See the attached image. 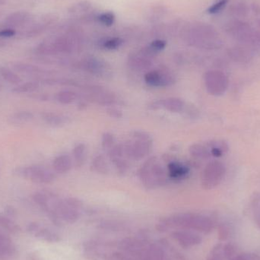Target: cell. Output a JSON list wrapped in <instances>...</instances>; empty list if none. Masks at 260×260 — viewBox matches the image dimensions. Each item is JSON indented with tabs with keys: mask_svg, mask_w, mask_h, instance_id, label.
I'll list each match as a JSON object with an SVG mask.
<instances>
[{
	"mask_svg": "<svg viewBox=\"0 0 260 260\" xmlns=\"http://www.w3.org/2000/svg\"><path fill=\"white\" fill-rule=\"evenodd\" d=\"M99 22L105 26H111L115 21V16L112 12H105L98 17Z\"/></svg>",
	"mask_w": 260,
	"mask_h": 260,
	"instance_id": "32",
	"label": "cell"
},
{
	"mask_svg": "<svg viewBox=\"0 0 260 260\" xmlns=\"http://www.w3.org/2000/svg\"><path fill=\"white\" fill-rule=\"evenodd\" d=\"M15 251V245L10 238L0 232V257L11 256Z\"/></svg>",
	"mask_w": 260,
	"mask_h": 260,
	"instance_id": "18",
	"label": "cell"
},
{
	"mask_svg": "<svg viewBox=\"0 0 260 260\" xmlns=\"http://www.w3.org/2000/svg\"><path fill=\"white\" fill-rule=\"evenodd\" d=\"M232 15L236 17H244L248 12L247 5L244 3H238L231 8Z\"/></svg>",
	"mask_w": 260,
	"mask_h": 260,
	"instance_id": "29",
	"label": "cell"
},
{
	"mask_svg": "<svg viewBox=\"0 0 260 260\" xmlns=\"http://www.w3.org/2000/svg\"><path fill=\"white\" fill-rule=\"evenodd\" d=\"M123 44V40L120 38H113L106 40L103 43V47L106 50H114L118 49Z\"/></svg>",
	"mask_w": 260,
	"mask_h": 260,
	"instance_id": "31",
	"label": "cell"
},
{
	"mask_svg": "<svg viewBox=\"0 0 260 260\" xmlns=\"http://www.w3.org/2000/svg\"><path fill=\"white\" fill-rule=\"evenodd\" d=\"M85 70L91 74L99 76H106L109 74V68L106 62L96 58H88L83 62Z\"/></svg>",
	"mask_w": 260,
	"mask_h": 260,
	"instance_id": "14",
	"label": "cell"
},
{
	"mask_svg": "<svg viewBox=\"0 0 260 260\" xmlns=\"http://www.w3.org/2000/svg\"><path fill=\"white\" fill-rule=\"evenodd\" d=\"M31 20V15L27 12H15L5 18L0 27H7L16 30L18 27L27 25Z\"/></svg>",
	"mask_w": 260,
	"mask_h": 260,
	"instance_id": "12",
	"label": "cell"
},
{
	"mask_svg": "<svg viewBox=\"0 0 260 260\" xmlns=\"http://www.w3.org/2000/svg\"><path fill=\"white\" fill-rule=\"evenodd\" d=\"M92 168L94 171L99 174H107L108 172V164L102 155L94 157L92 161Z\"/></svg>",
	"mask_w": 260,
	"mask_h": 260,
	"instance_id": "27",
	"label": "cell"
},
{
	"mask_svg": "<svg viewBox=\"0 0 260 260\" xmlns=\"http://www.w3.org/2000/svg\"><path fill=\"white\" fill-rule=\"evenodd\" d=\"M205 82L208 91L212 94H222L227 87L225 76L219 71H209L205 75Z\"/></svg>",
	"mask_w": 260,
	"mask_h": 260,
	"instance_id": "9",
	"label": "cell"
},
{
	"mask_svg": "<svg viewBox=\"0 0 260 260\" xmlns=\"http://www.w3.org/2000/svg\"><path fill=\"white\" fill-rule=\"evenodd\" d=\"M114 142L115 139L111 133H105L102 136V146L105 149H111L114 147Z\"/></svg>",
	"mask_w": 260,
	"mask_h": 260,
	"instance_id": "33",
	"label": "cell"
},
{
	"mask_svg": "<svg viewBox=\"0 0 260 260\" xmlns=\"http://www.w3.org/2000/svg\"><path fill=\"white\" fill-rule=\"evenodd\" d=\"M56 99L58 102L62 105H70L76 102L77 99V94L73 91H61L58 92L56 95Z\"/></svg>",
	"mask_w": 260,
	"mask_h": 260,
	"instance_id": "25",
	"label": "cell"
},
{
	"mask_svg": "<svg viewBox=\"0 0 260 260\" xmlns=\"http://www.w3.org/2000/svg\"><path fill=\"white\" fill-rule=\"evenodd\" d=\"M79 46L77 38L74 35H59L41 43L37 47V53L44 56L57 53H68Z\"/></svg>",
	"mask_w": 260,
	"mask_h": 260,
	"instance_id": "1",
	"label": "cell"
},
{
	"mask_svg": "<svg viewBox=\"0 0 260 260\" xmlns=\"http://www.w3.org/2000/svg\"><path fill=\"white\" fill-rule=\"evenodd\" d=\"M168 171H169L170 177L172 179L183 178L186 177L189 172V169L186 166L177 162H171L168 165Z\"/></svg>",
	"mask_w": 260,
	"mask_h": 260,
	"instance_id": "19",
	"label": "cell"
},
{
	"mask_svg": "<svg viewBox=\"0 0 260 260\" xmlns=\"http://www.w3.org/2000/svg\"><path fill=\"white\" fill-rule=\"evenodd\" d=\"M0 227L12 234L18 233L21 228L10 217L0 214Z\"/></svg>",
	"mask_w": 260,
	"mask_h": 260,
	"instance_id": "22",
	"label": "cell"
},
{
	"mask_svg": "<svg viewBox=\"0 0 260 260\" xmlns=\"http://www.w3.org/2000/svg\"><path fill=\"white\" fill-rule=\"evenodd\" d=\"M189 153L193 157H198V158H207L209 156V153L208 152L206 148L198 144H195L189 147Z\"/></svg>",
	"mask_w": 260,
	"mask_h": 260,
	"instance_id": "28",
	"label": "cell"
},
{
	"mask_svg": "<svg viewBox=\"0 0 260 260\" xmlns=\"http://www.w3.org/2000/svg\"><path fill=\"white\" fill-rule=\"evenodd\" d=\"M73 166L71 157L68 154H61L53 160V167L58 174H66L71 170Z\"/></svg>",
	"mask_w": 260,
	"mask_h": 260,
	"instance_id": "15",
	"label": "cell"
},
{
	"mask_svg": "<svg viewBox=\"0 0 260 260\" xmlns=\"http://www.w3.org/2000/svg\"><path fill=\"white\" fill-rule=\"evenodd\" d=\"M13 68L16 71L27 75H41L46 73L45 70L32 64L17 62L13 65Z\"/></svg>",
	"mask_w": 260,
	"mask_h": 260,
	"instance_id": "21",
	"label": "cell"
},
{
	"mask_svg": "<svg viewBox=\"0 0 260 260\" xmlns=\"http://www.w3.org/2000/svg\"><path fill=\"white\" fill-rule=\"evenodd\" d=\"M189 39L191 44L202 48H217L221 44L217 30L206 24H199L192 27L189 31Z\"/></svg>",
	"mask_w": 260,
	"mask_h": 260,
	"instance_id": "2",
	"label": "cell"
},
{
	"mask_svg": "<svg viewBox=\"0 0 260 260\" xmlns=\"http://www.w3.org/2000/svg\"><path fill=\"white\" fill-rule=\"evenodd\" d=\"M234 260H247V259H244V257H238V258H235V259Z\"/></svg>",
	"mask_w": 260,
	"mask_h": 260,
	"instance_id": "39",
	"label": "cell"
},
{
	"mask_svg": "<svg viewBox=\"0 0 260 260\" xmlns=\"http://www.w3.org/2000/svg\"><path fill=\"white\" fill-rule=\"evenodd\" d=\"M184 106L183 101L178 98H169L165 100L160 101V108H165L170 112H181Z\"/></svg>",
	"mask_w": 260,
	"mask_h": 260,
	"instance_id": "16",
	"label": "cell"
},
{
	"mask_svg": "<svg viewBox=\"0 0 260 260\" xmlns=\"http://www.w3.org/2000/svg\"><path fill=\"white\" fill-rule=\"evenodd\" d=\"M151 139H137V140L133 143L126 144L123 145L125 155L130 159L135 160H139L144 158L151 149Z\"/></svg>",
	"mask_w": 260,
	"mask_h": 260,
	"instance_id": "7",
	"label": "cell"
},
{
	"mask_svg": "<svg viewBox=\"0 0 260 260\" xmlns=\"http://www.w3.org/2000/svg\"><path fill=\"white\" fill-rule=\"evenodd\" d=\"M145 81L150 86L168 87L174 83V79L170 73L155 70L147 73L145 76Z\"/></svg>",
	"mask_w": 260,
	"mask_h": 260,
	"instance_id": "11",
	"label": "cell"
},
{
	"mask_svg": "<svg viewBox=\"0 0 260 260\" xmlns=\"http://www.w3.org/2000/svg\"><path fill=\"white\" fill-rule=\"evenodd\" d=\"M26 230L35 238L46 242L56 243L60 241V236L57 233L35 221L29 223Z\"/></svg>",
	"mask_w": 260,
	"mask_h": 260,
	"instance_id": "10",
	"label": "cell"
},
{
	"mask_svg": "<svg viewBox=\"0 0 260 260\" xmlns=\"http://www.w3.org/2000/svg\"><path fill=\"white\" fill-rule=\"evenodd\" d=\"M39 88V82H38V81H30V82L17 85L12 89V91L15 94H25V93L34 92Z\"/></svg>",
	"mask_w": 260,
	"mask_h": 260,
	"instance_id": "23",
	"label": "cell"
},
{
	"mask_svg": "<svg viewBox=\"0 0 260 260\" xmlns=\"http://www.w3.org/2000/svg\"><path fill=\"white\" fill-rule=\"evenodd\" d=\"M129 65L136 70H144L151 66L150 58L147 57L142 53L138 55H132L129 57Z\"/></svg>",
	"mask_w": 260,
	"mask_h": 260,
	"instance_id": "17",
	"label": "cell"
},
{
	"mask_svg": "<svg viewBox=\"0 0 260 260\" xmlns=\"http://www.w3.org/2000/svg\"><path fill=\"white\" fill-rule=\"evenodd\" d=\"M12 119L16 123H24L33 120L34 114L30 111H20L14 114Z\"/></svg>",
	"mask_w": 260,
	"mask_h": 260,
	"instance_id": "30",
	"label": "cell"
},
{
	"mask_svg": "<svg viewBox=\"0 0 260 260\" xmlns=\"http://www.w3.org/2000/svg\"><path fill=\"white\" fill-rule=\"evenodd\" d=\"M224 167L218 162H212L206 166L203 175V185L206 189L215 187L224 175Z\"/></svg>",
	"mask_w": 260,
	"mask_h": 260,
	"instance_id": "8",
	"label": "cell"
},
{
	"mask_svg": "<svg viewBox=\"0 0 260 260\" xmlns=\"http://www.w3.org/2000/svg\"><path fill=\"white\" fill-rule=\"evenodd\" d=\"M18 175L34 183L48 184L54 181L56 176L50 170L39 165H31L17 170Z\"/></svg>",
	"mask_w": 260,
	"mask_h": 260,
	"instance_id": "6",
	"label": "cell"
},
{
	"mask_svg": "<svg viewBox=\"0 0 260 260\" xmlns=\"http://www.w3.org/2000/svg\"><path fill=\"white\" fill-rule=\"evenodd\" d=\"M161 225L165 228H185L206 232L212 229V224L206 217L193 214H180L167 218Z\"/></svg>",
	"mask_w": 260,
	"mask_h": 260,
	"instance_id": "3",
	"label": "cell"
},
{
	"mask_svg": "<svg viewBox=\"0 0 260 260\" xmlns=\"http://www.w3.org/2000/svg\"><path fill=\"white\" fill-rule=\"evenodd\" d=\"M227 30L232 38L243 44L253 46L260 44V32L244 21H232L228 26Z\"/></svg>",
	"mask_w": 260,
	"mask_h": 260,
	"instance_id": "5",
	"label": "cell"
},
{
	"mask_svg": "<svg viewBox=\"0 0 260 260\" xmlns=\"http://www.w3.org/2000/svg\"><path fill=\"white\" fill-rule=\"evenodd\" d=\"M166 45V41H163V40H155L151 43L150 47L156 53H158V52L163 50Z\"/></svg>",
	"mask_w": 260,
	"mask_h": 260,
	"instance_id": "35",
	"label": "cell"
},
{
	"mask_svg": "<svg viewBox=\"0 0 260 260\" xmlns=\"http://www.w3.org/2000/svg\"><path fill=\"white\" fill-rule=\"evenodd\" d=\"M107 113L110 117H114V118H120L123 117L121 111L117 109V108H110L107 110Z\"/></svg>",
	"mask_w": 260,
	"mask_h": 260,
	"instance_id": "37",
	"label": "cell"
},
{
	"mask_svg": "<svg viewBox=\"0 0 260 260\" xmlns=\"http://www.w3.org/2000/svg\"><path fill=\"white\" fill-rule=\"evenodd\" d=\"M228 0H218L216 3H214L213 5L210 6L209 9V13L210 14H217L221 12L226 5H227Z\"/></svg>",
	"mask_w": 260,
	"mask_h": 260,
	"instance_id": "34",
	"label": "cell"
},
{
	"mask_svg": "<svg viewBox=\"0 0 260 260\" xmlns=\"http://www.w3.org/2000/svg\"><path fill=\"white\" fill-rule=\"evenodd\" d=\"M139 177L147 189H154L161 186L166 180V174L156 157H151L144 164L139 171Z\"/></svg>",
	"mask_w": 260,
	"mask_h": 260,
	"instance_id": "4",
	"label": "cell"
},
{
	"mask_svg": "<svg viewBox=\"0 0 260 260\" xmlns=\"http://www.w3.org/2000/svg\"><path fill=\"white\" fill-rule=\"evenodd\" d=\"M6 211H7V212H6V213H7V216L12 217L15 215V209H14L12 207H9V209H6Z\"/></svg>",
	"mask_w": 260,
	"mask_h": 260,
	"instance_id": "38",
	"label": "cell"
},
{
	"mask_svg": "<svg viewBox=\"0 0 260 260\" xmlns=\"http://www.w3.org/2000/svg\"><path fill=\"white\" fill-rule=\"evenodd\" d=\"M16 35V30L7 27H0V38H10Z\"/></svg>",
	"mask_w": 260,
	"mask_h": 260,
	"instance_id": "36",
	"label": "cell"
},
{
	"mask_svg": "<svg viewBox=\"0 0 260 260\" xmlns=\"http://www.w3.org/2000/svg\"><path fill=\"white\" fill-rule=\"evenodd\" d=\"M0 75L4 80L12 85H18L21 83V77L9 69L5 68V67L0 68Z\"/></svg>",
	"mask_w": 260,
	"mask_h": 260,
	"instance_id": "26",
	"label": "cell"
},
{
	"mask_svg": "<svg viewBox=\"0 0 260 260\" xmlns=\"http://www.w3.org/2000/svg\"><path fill=\"white\" fill-rule=\"evenodd\" d=\"M172 236L183 247H191L202 241L200 236L189 231H177L172 234Z\"/></svg>",
	"mask_w": 260,
	"mask_h": 260,
	"instance_id": "13",
	"label": "cell"
},
{
	"mask_svg": "<svg viewBox=\"0 0 260 260\" xmlns=\"http://www.w3.org/2000/svg\"><path fill=\"white\" fill-rule=\"evenodd\" d=\"M73 154L75 165L78 168H81L85 162V154H86V147L85 144H78L73 149Z\"/></svg>",
	"mask_w": 260,
	"mask_h": 260,
	"instance_id": "24",
	"label": "cell"
},
{
	"mask_svg": "<svg viewBox=\"0 0 260 260\" xmlns=\"http://www.w3.org/2000/svg\"><path fill=\"white\" fill-rule=\"evenodd\" d=\"M41 117L47 124L55 126L66 124L70 120L69 117L55 113H44L41 114Z\"/></svg>",
	"mask_w": 260,
	"mask_h": 260,
	"instance_id": "20",
	"label": "cell"
}]
</instances>
